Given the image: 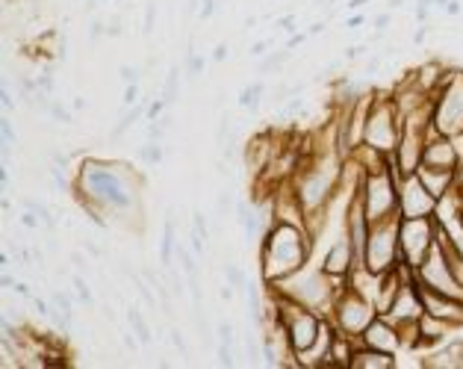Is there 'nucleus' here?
<instances>
[{
	"label": "nucleus",
	"instance_id": "nucleus-1",
	"mask_svg": "<svg viewBox=\"0 0 463 369\" xmlns=\"http://www.w3.org/2000/svg\"><path fill=\"white\" fill-rule=\"evenodd\" d=\"M434 127L443 136H460L463 133V74L451 77L446 83V92L434 103Z\"/></svg>",
	"mask_w": 463,
	"mask_h": 369
},
{
	"label": "nucleus",
	"instance_id": "nucleus-2",
	"mask_svg": "<svg viewBox=\"0 0 463 369\" xmlns=\"http://www.w3.org/2000/svg\"><path fill=\"white\" fill-rule=\"evenodd\" d=\"M398 207H401L404 218L434 216V210H437V198L425 189V183L419 180L416 171L407 174V186H404V192H401V198H398Z\"/></svg>",
	"mask_w": 463,
	"mask_h": 369
},
{
	"label": "nucleus",
	"instance_id": "nucleus-3",
	"mask_svg": "<svg viewBox=\"0 0 463 369\" xmlns=\"http://www.w3.org/2000/svg\"><path fill=\"white\" fill-rule=\"evenodd\" d=\"M366 343H369V346H375V349H381V352H384V349H387V352H393L395 346H398V337H395L390 328H384L381 322H375V325L366 331Z\"/></svg>",
	"mask_w": 463,
	"mask_h": 369
},
{
	"label": "nucleus",
	"instance_id": "nucleus-4",
	"mask_svg": "<svg viewBox=\"0 0 463 369\" xmlns=\"http://www.w3.org/2000/svg\"><path fill=\"white\" fill-rule=\"evenodd\" d=\"M127 322L133 328V334L139 337V343H151V328L145 325V319L139 313V307H127Z\"/></svg>",
	"mask_w": 463,
	"mask_h": 369
},
{
	"label": "nucleus",
	"instance_id": "nucleus-5",
	"mask_svg": "<svg viewBox=\"0 0 463 369\" xmlns=\"http://www.w3.org/2000/svg\"><path fill=\"white\" fill-rule=\"evenodd\" d=\"M172 245H174V225H172V222H165V225H162V263H165V266H172V263H169V257H172Z\"/></svg>",
	"mask_w": 463,
	"mask_h": 369
},
{
	"label": "nucleus",
	"instance_id": "nucleus-6",
	"mask_svg": "<svg viewBox=\"0 0 463 369\" xmlns=\"http://www.w3.org/2000/svg\"><path fill=\"white\" fill-rule=\"evenodd\" d=\"M177 89H180V74H177V71H172V74H169V80H165V89H162V101H165V103L177 101Z\"/></svg>",
	"mask_w": 463,
	"mask_h": 369
},
{
	"label": "nucleus",
	"instance_id": "nucleus-7",
	"mask_svg": "<svg viewBox=\"0 0 463 369\" xmlns=\"http://www.w3.org/2000/svg\"><path fill=\"white\" fill-rule=\"evenodd\" d=\"M260 92H263V86L254 83L251 89H245V92L239 95V103H242V106H257V95H260Z\"/></svg>",
	"mask_w": 463,
	"mask_h": 369
},
{
	"label": "nucleus",
	"instance_id": "nucleus-8",
	"mask_svg": "<svg viewBox=\"0 0 463 369\" xmlns=\"http://www.w3.org/2000/svg\"><path fill=\"white\" fill-rule=\"evenodd\" d=\"M133 284H136V292L142 296V299H145V302H148V307H151V310H156V299H154V292H151L148 286L142 284V281H139L136 275H133Z\"/></svg>",
	"mask_w": 463,
	"mask_h": 369
},
{
	"label": "nucleus",
	"instance_id": "nucleus-9",
	"mask_svg": "<svg viewBox=\"0 0 463 369\" xmlns=\"http://www.w3.org/2000/svg\"><path fill=\"white\" fill-rule=\"evenodd\" d=\"M283 59H289V51H280V53H275V56H269V59L263 62V71H272V68L283 65Z\"/></svg>",
	"mask_w": 463,
	"mask_h": 369
},
{
	"label": "nucleus",
	"instance_id": "nucleus-10",
	"mask_svg": "<svg viewBox=\"0 0 463 369\" xmlns=\"http://www.w3.org/2000/svg\"><path fill=\"white\" fill-rule=\"evenodd\" d=\"M74 292L83 299V304H92V292H89V286L83 284V278H74Z\"/></svg>",
	"mask_w": 463,
	"mask_h": 369
},
{
	"label": "nucleus",
	"instance_id": "nucleus-11",
	"mask_svg": "<svg viewBox=\"0 0 463 369\" xmlns=\"http://www.w3.org/2000/svg\"><path fill=\"white\" fill-rule=\"evenodd\" d=\"M154 21H156V3H148V12H145V33H154Z\"/></svg>",
	"mask_w": 463,
	"mask_h": 369
},
{
	"label": "nucleus",
	"instance_id": "nucleus-12",
	"mask_svg": "<svg viewBox=\"0 0 463 369\" xmlns=\"http://www.w3.org/2000/svg\"><path fill=\"white\" fill-rule=\"evenodd\" d=\"M227 278H230V284L233 286H242V272L236 263H227Z\"/></svg>",
	"mask_w": 463,
	"mask_h": 369
},
{
	"label": "nucleus",
	"instance_id": "nucleus-13",
	"mask_svg": "<svg viewBox=\"0 0 463 369\" xmlns=\"http://www.w3.org/2000/svg\"><path fill=\"white\" fill-rule=\"evenodd\" d=\"M118 74H121V80H127V83H136V80H139V71H136V68H130V65H121Z\"/></svg>",
	"mask_w": 463,
	"mask_h": 369
},
{
	"label": "nucleus",
	"instance_id": "nucleus-14",
	"mask_svg": "<svg viewBox=\"0 0 463 369\" xmlns=\"http://www.w3.org/2000/svg\"><path fill=\"white\" fill-rule=\"evenodd\" d=\"M3 139L9 142V145H15L18 139H15V130H12V121L9 118H3Z\"/></svg>",
	"mask_w": 463,
	"mask_h": 369
},
{
	"label": "nucleus",
	"instance_id": "nucleus-15",
	"mask_svg": "<svg viewBox=\"0 0 463 369\" xmlns=\"http://www.w3.org/2000/svg\"><path fill=\"white\" fill-rule=\"evenodd\" d=\"M51 116H56L59 121H62V124H71V116L65 113V109H62V106H59V103H53V106H51Z\"/></svg>",
	"mask_w": 463,
	"mask_h": 369
},
{
	"label": "nucleus",
	"instance_id": "nucleus-16",
	"mask_svg": "<svg viewBox=\"0 0 463 369\" xmlns=\"http://www.w3.org/2000/svg\"><path fill=\"white\" fill-rule=\"evenodd\" d=\"M103 33H106V27H103V21H92V30H89V39L95 42V39H98V35H103Z\"/></svg>",
	"mask_w": 463,
	"mask_h": 369
},
{
	"label": "nucleus",
	"instance_id": "nucleus-17",
	"mask_svg": "<svg viewBox=\"0 0 463 369\" xmlns=\"http://www.w3.org/2000/svg\"><path fill=\"white\" fill-rule=\"evenodd\" d=\"M142 157H145V160H159V148H156V145H148V148H142Z\"/></svg>",
	"mask_w": 463,
	"mask_h": 369
},
{
	"label": "nucleus",
	"instance_id": "nucleus-18",
	"mask_svg": "<svg viewBox=\"0 0 463 369\" xmlns=\"http://www.w3.org/2000/svg\"><path fill=\"white\" fill-rule=\"evenodd\" d=\"M446 12H448V15H460V12H463L460 0H448V3H446Z\"/></svg>",
	"mask_w": 463,
	"mask_h": 369
},
{
	"label": "nucleus",
	"instance_id": "nucleus-19",
	"mask_svg": "<svg viewBox=\"0 0 463 369\" xmlns=\"http://www.w3.org/2000/svg\"><path fill=\"white\" fill-rule=\"evenodd\" d=\"M172 340H174V346H177V349H180V352H186V340H183V334H180V331H177V328H174V331H172Z\"/></svg>",
	"mask_w": 463,
	"mask_h": 369
},
{
	"label": "nucleus",
	"instance_id": "nucleus-20",
	"mask_svg": "<svg viewBox=\"0 0 463 369\" xmlns=\"http://www.w3.org/2000/svg\"><path fill=\"white\" fill-rule=\"evenodd\" d=\"M21 225H27V228H35V225H38V218L33 216V210H27V213L21 216Z\"/></svg>",
	"mask_w": 463,
	"mask_h": 369
},
{
	"label": "nucleus",
	"instance_id": "nucleus-21",
	"mask_svg": "<svg viewBox=\"0 0 463 369\" xmlns=\"http://www.w3.org/2000/svg\"><path fill=\"white\" fill-rule=\"evenodd\" d=\"M219 331H222V343H230V340H233V328H230L227 322H222V328H219Z\"/></svg>",
	"mask_w": 463,
	"mask_h": 369
},
{
	"label": "nucleus",
	"instance_id": "nucleus-22",
	"mask_svg": "<svg viewBox=\"0 0 463 369\" xmlns=\"http://www.w3.org/2000/svg\"><path fill=\"white\" fill-rule=\"evenodd\" d=\"M180 260H183V269H186V272H192V269H195V263H192V257H189L186 248H180Z\"/></svg>",
	"mask_w": 463,
	"mask_h": 369
},
{
	"label": "nucleus",
	"instance_id": "nucleus-23",
	"mask_svg": "<svg viewBox=\"0 0 463 369\" xmlns=\"http://www.w3.org/2000/svg\"><path fill=\"white\" fill-rule=\"evenodd\" d=\"M224 56H227V48H224V45H219V48L213 51V59H216V62H222Z\"/></svg>",
	"mask_w": 463,
	"mask_h": 369
},
{
	"label": "nucleus",
	"instance_id": "nucleus-24",
	"mask_svg": "<svg viewBox=\"0 0 463 369\" xmlns=\"http://www.w3.org/2000/svg\"><path fill=\"white\" fill-rule=\"evenodd\" d=\"M124 103H136V86H133V83H130L127 95H124Z\"/></svg>",
	"mask_w": 463,
	"mask_h": 369
},
{
	"label": "nucleus",
	"instance_id": "nucleus-25",
	"mask_svg": "<svg viewBox=\"0 0 463 369\" xmlns=\"http://www.w3.org/2000/svg\"><path fill=\"white\" fill-rule=\"evenodd\" d=\"M12 289H15L18 296H24V299H30V286H27V284H15Z\"/></svg>",
	"mask_w": 463,
	"mask_h": 369
},
{
	"label": "nucleus",
	"instance_id": "nucleus-26",
	"mask_svg": "<svg viewBox=\"0 0 463 369\" xmlns=\"http://www.w3.org/2000/svg\"><path fill=\"white\" fill-rule=\"evenodd\" d=\"M387 24H390V15H377L375 18V27H377V30H387Z\"/></svg>",
	"mask_w": 463,
	"mask_h": 369
},
{
	"label": "nucleus",
	"instance_id": "nucleus-27",
	"mask_svg": "<svg viewBox=\"0 0 463 369\" xmlns=\"http://www.w3.org/2000/svg\"><path fill=\"white\" fill-rule=\"evenodd\" d=\"M292 24H295V18H280V30H295V27H292Z\"/></svg>",
	"mask_w": 463,
	"mask_h": 369
},
{
	"label": "nucleus",
	"instance_id": "nucleus-28",
	"mask_svg": "<svg viewBox=\"0 0 463 369\" xmlns=\"http://www.w3.org/2000/svg\"><path fill=\"white\" fill-rule=\"evenodd\" d=\"M3 106H6V109H12V106H15V101H12V98H9L6 92H3Z\"/></svg>",
	"mask_w": 463,
	"mask_h": 369
},
{
	"label": "nucleus",
	"instance_id": "nucleus-29",
	"mask_svg": "<svg viewBox=\"0 0 463 369\" xmlns=\"http://www.w3.org/2000/svg\"><path fill=\"white\" fill-rule=\"evenodd\" d=\"M263 51H266V45H263V42H257V45H254V51H251V53H254V56H260Z\"/></svg>",
	"mask_w": 463,
	"mask_h": 369
},
{
	"label": "nucleus",
	"instance_id": "nucleus-30",
	"mask_svg": "<svg viewBox=\"0 0 463 369\" xmlns=\"http://www.w3.org/2000/svg\"><path fill=\"white\" fill-rule=\"evenodd\" d=\"M390 6H393V9H398V6H401V0H390Z\"/></svg>",
	"mask_w": 463,
	"mask_h": 369
},
{
	"label": "nucleus",
	"instance_id": "nucleus-31",
	"mask_svg": "<svg viewBox=\"0 0 463 369\" xmlns=\"http://www.w3.org/2000/svg\"><path fill=\"white\" fill-rule=\"evenodd\" d=\"M460 228H463V210H460Z\"/></svg>",
	"mask_w": 463,
	"mask_h": 369
}]
</instances>
